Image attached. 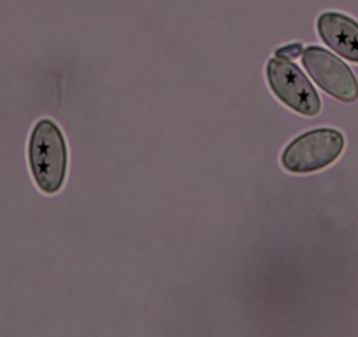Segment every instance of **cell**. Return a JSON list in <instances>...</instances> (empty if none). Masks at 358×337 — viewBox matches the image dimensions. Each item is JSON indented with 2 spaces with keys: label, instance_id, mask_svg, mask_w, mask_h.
I'll return each instance as SVG.
<instances>
[{
  "label": "cell",
  "instance_id": "obj_1",
  "mask_svg": "<svg viewBox=\"0 0 358 337\" xmlns=\"http://www.w3.org/2000/svg\"><path fill=\"white\" fill-rule=\"evenodd\" d=\"M32 176L44 194H57L67 173V146L57 123L41 120L32 130L29 146Z\"/></svg>",
  "mask_w": 358,
  "mask_h": 337
},
{
  "label": "cell",
  "instance_id": "obj_2",
  "mask_svg": "<svg viewBox=\"0 0 358 337\" xmlns=\"http://www.w3.org/2000/svg\"><path fill=\"white\" fill-rule=\"evenodd\" d=\"M343 150V134L334 129H316L292 141L285 150L281 162L290 173H316L334 164Z\"/></svg>",
  "mask_w": 358,
  "mask_h": 337
},
{
  "label": "cell",
  "instance_id": "obj_3",
  "mask_svg": "<svg viewBox=\"0 0 358 337\" xmlns=\"http://www.w3.org/2000/svg\"><path fill=\"white\" fill-rule=\"evenodd\" d=\"M268 85L283 104L304 116H316L322 101L304 72L287 58H274L267 67Z\"/></svg>",
  "mask_w": 358,
  "mask_h": 337
},
{
  "label": "cell",
  "instance_id": "obj_4",
  "mask_svg": "<svg viewBox=\"0 0 358 337\" xmlns=\"http://www.w3.org/2000/svg\"><path fill=\"white\" fill-rule=\"evenodd\" d=\"M304 65L320 88L343 102L358 99V83L351 69L323 48L311 46L302 55Z\"/></svg>",
  "mask_w": 358,
  "mask_h": 337
},
{
  "label": "cell",
  "instance_id": "obj_5",
  "mask_svg": "<svg viewBox=\"0 0 358 337\" xmlns=\"http://www.w3.org/2000/svg\"><path fill=\"white\" fill-rule=\"evenodd\" d=\"M318 32L337 55L358 64V23L355 20L341 13H325L318 20Z\"/></svg>",
  "mask_w": 358,
  "mask_h": 337
},
{
  "label": "cell",
  "instance_id": "obj_6",
  "mask_svg": "<svg viewBox=\"0 0 358 337\" xmlns=\"http://www.w3.org/2000/svg\"><path fill=\"white\" fill-rule=\"evenodd\" d=\"M302 55V46L301 44H294V46H285L281 48L276 53L278 58H297Z\"/></svg>",
  "mask_w": 358,
  "mask_h": 337
}]
</instances>
